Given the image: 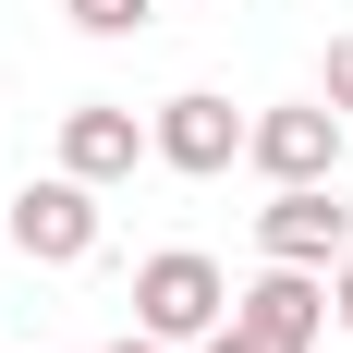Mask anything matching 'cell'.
Returning <instances> with one entry per match:
<instances>
[{
    "label": "cell",
    "mask_w": 353,
    "mask_h": 353,
    "mask_svg": "<svg viewBox=\"0 0 353 353\" xmlns=\"http://www.w3.org/2000/svg\"><path fill=\"white\" fill-rule=\"evenodd\" d=\"M146 146H159V159H171V171H232V159H244V110L219 98V85H183V98H159V122H146Z\"/></svg>",
    "instance_id": "5b68a950"
},
{
    "label": "cell",
    "mask_w": 353,
    "mask_h": 353,
    "mask_svg": "<svg viewBox=\"0 0 353 353\" xmlns=\"http://www.w3.org/2000/svg\"><path fill=\"white\" fill-rule=\"evenodd\" d=\"M317 98H329V110H341V122H353V37H341V49H329V85H317Z\"/></svg>",
    "instance_id": "9c48e42d"
},
{
    "label": "cell",
    "mask_w": 353,
    "mask_h": 353,
    "mask_svg": "<svg viewBox=\"0 0 353 353\" xmlns=\"http://www.w3.org/2000/svg\"><path fill=\"white\" fill-rule=\"evenodd\" d=\"M195 353H281V341H256V329H232V317H219V329H208Z\"/></svg>",
    "instance_id": "30bf717a"
},
{
    "label": "cell",
    "mask_w": 353,
    "mask_h": 353,
    "mask_svg": "<svg viewBox=\"0 0 353 353\" xmlns=\"http://www.w3.org/2000/svg\"><path fill=\"white\" fill-rule=\"evenodd\" d=\"M244 159H256L268 183H329V171H341V110H329V98L256 110V122H244Z\"/></svg>",
    "instance_id": "3957f363"
},
{
    "label": "cell",
    "mask_w": 353,
    "mask_h": 353,
    "mask_svg": "<svg viewBox=\"0 0 353 353\" xmlns=\"http://www.w3.org/2000/svg\"><path fill=\"white\" fill-rule=\"evenodd\" d=\"M232 329H256V341H281V353H317V329H329V281H317V268H292V256H268V268L232 292Z\"/></svg>",
    "instance_id": "277c9868"
},
{
    "label": "cell",
    "mask_w": 353,
    "mask_h": 353,
    "mask_svg": "<svg viewBox=\"0 0 353 353\" xmlns=\"http://www.w3.org/2000/svg\"><path fill=\"white\" fill-rule=\"evenodd\" d=\"M110 353H171V341H159V329H134V341H110Z\"/></svg>",
    "instance_id": "7c38bea8"
},
{
    "label": "cell",
    "mask_w": 353,
    "mask_h": 353,
    "mask_svg": "<svg viewBox=\"0 0 353 353\" xmlns=\"http://www.w3.org/2000/svg\"><path fill=\"white\" fill-rule=\"evenodd\" d=\"M256 244L292 256V268H329V256L353 244V208H341V183H281L268 208H256Z\"/></svg>",
    "instance_id": "8992f818"
},
{
    "label": "cell",
    "mask_w": 353,
    "mask_h": 353,
    "mask_svg": "<svg viewBox=\"0 0 353 353\" xmlns=\"http://www.w3.org/2000/svg\"><path fill=\"white\" fill-rule=\"evenodd\" d=\"M0 244H12V256H37V268L98 256V183H73V171L25 183V195H12V219H0Z\"/></svg>",
    "instance_id": "7a4b0ae2"
},
{
    "label": "cell",
    "mask_w": 353,
    "mask_h": 353,
    "mask_svg": "<svg viewBox=\"0 0 353 353\" xmlns=\"http://www.w3.org/2000/svg\"><path fill=\"white\" fill-rule=\"evenodd\" d=\"M134 159H159V146H146V122H134L122 98L61 110V171H73V183H134Z\"/></svg>",
    "instance_id": "52a82bcc"
},
{
    "label": "cell",
    "mask_w": 353,
    "mask_h": 353,
    "mask_svg": "<svg viewBox=\"0 0 353 353\" xmlns=\"http://www.w3.org/2000/svg\"><path fill=\"white\" fill-rule=\"evenodd\" d=\"M61 12H73L85 37H134V25H146V0H61Z\"/></svg>",
    "instance_id": "ba28073f"
},
{
    "label": "cell",
    "mask_w": 353,
    "mask_h": 353,
    "mask_svg": "<svg viewBox=\"0 0 353 353\" xmlns=\"http://www.w3.org/2000/svg\"><path fill=\"white\" fill-rule=\"evenodd\" d=\"M219 317H232V281H219L195 244H171V256L134 268V329H159V341H208Z\"/></svg>",
    "instance_id": "6da1fadb"
},
{
    "label": "cell",
    "mask_w": 353,
    "mask_h": 353,
    "mask_svg": "<svg viewBox=\"0 0 353 353\" xmlns=\"http://www.w3.org/2000/svg\"><path fill=\"white\" fill-rule=\"evenodd\" d=\"M329 317H341V329H353V244H341V292H329Z\"/></svg>",
    "instance_id": "8fae6325"
}]
</instances>
